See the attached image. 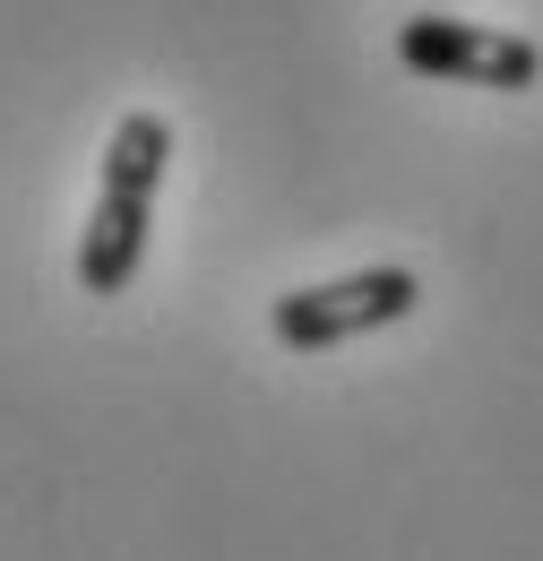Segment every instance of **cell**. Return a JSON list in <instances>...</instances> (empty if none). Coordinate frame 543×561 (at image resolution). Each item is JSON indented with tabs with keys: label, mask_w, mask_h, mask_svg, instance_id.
<instances>
[{
	"label": "cell",
	"mask_w": 543,
	"mask_h": 561,
	"mask_svg": "<svg viewBox=\"0 0 543 561\" xmlns=\"http://www.w3.org/2000/svg\"><path fill=\"white\" fill-rule=\"evenodd\" d=\"M164 164H173V122L164 113H122L113 139H104L86 233H78V285L86 294H130L138 260H147V225H155Z\"/></svg>",
	"instance_id": "obj_1"
},
{
	"label": "cell",
	"mask_w": 543,
	"mask_h": 561,
	"mask_svg": "<svg viewBox=\"0 0 543 561\" xmlns=\"http://www.w3.org/2000/svg\"><path fill=\"white\" fill-rule=\"evenodd\" d=\"M414 302H423V277H414V268H354V277L276 294L268 329H276V346H293V354H328V346L371 337V329H397Z\"/></svg>",
	"instance_id": "obj_2"
},
{
	"label": "cell",
	"mask_w": 543,
	"mask_h": 561,
	"mask_svg": "<svg viewBox=\"0 0 543 561\" xmlns=\"http://www.w3.org/2000/svg\"><path fill=\"white\" fill-rule=\"evenodd\" d=\"M397 61L431 87H492V95L543 87V44L509 35V26H483V18H440V9L397 26Z\"/></svg>",
	"instance_id": "obj_3"
}]
</instances>
